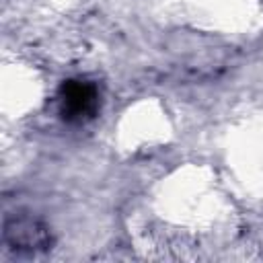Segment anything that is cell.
Returning a JSON list of instances; mask_svg holds the SVG:
<instances>
[{
	"label": "cell",
	"instance_id": "cell-1",
	"mask_svg": "<svg viewBox=\"0 0 263 263\" xmlns=\"http://www.w3.org/2000/svg\"><path fill=\"white\" fill-rule=\"evenodd\" d=\"M99 105L101 95L90 80L70 78L64 80L58 90V109L62 119L68 123H84L92 119L99 111Z\"/></svg>",
	"mask_w": 263,
	"mask_h": 263
},
{
	"label": "cell",
	"instance_id": "cell-2",
	"mask_svg": "<svg viewBox=\"0 0 263 263\" xmlns=\"http://www.w3.org/2000/svg\"><path fill=\"white\" fill-rule=\"evenodd\" d=\"M4 242L21 253L45 251L51 245L49 228L31 214H14L4 220Z\"/></svg>",
	"mask_w": 263,
	"mask_h": 263
}]
</instances>
